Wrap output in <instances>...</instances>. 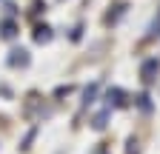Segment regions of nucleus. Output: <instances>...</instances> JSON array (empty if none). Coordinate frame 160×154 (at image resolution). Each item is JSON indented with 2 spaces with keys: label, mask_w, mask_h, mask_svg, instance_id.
I'll return each mask as SVG.
<instances>
[{
  "label": "nucleus",
  "mask_w": 160,
  "mask_h": 154,
  "mask_svg": "<svg viewBox=\"0 0 160 154\" xmlns=\"http://www.w3.org/2000/svg\"><path fill=\"white\" fill-rule=\"evenodd\" d=\"M157 74H160V60H157V57H149V60H143V66H140V80L149 86V83L157 80Z\"/></svg>",
  "instance_id": "nucleus-1"
},
{
  "label": "nucleus",
  "mask_w": 160,
  "mask_h": 154,
  "mask_svg": "<svg viewBox=\"0 0 160 154\" xmlns=\"http://www.w3.org/2000/svg\"><path fill=\"white\" fill-rule=\"evenodd\" d=\"M6 63H9L12 69H26V66L32 63V57H29V51H26V49H12V51H9V57H6Z\"/></svg>",
  "instance_id": "nucleus-2"
},
{
  "label": "nucleus",
  "mask_w": 160,
  "mask_h": 154,
  "mask_svg": "<svg viewBox=\"0 0 160 154\" xmlns=\"http://www.w3.org/2000/svg\"><path fill=\"white\" fill-rule=\"evenodd\" d=\"M106 106H109V108H112V106H114V108H126V106H129L126 91H123V89H109V91H106Z\"/></svg>",
  "instance_id": "nucleus-3"
},
{
  "label": "nucleus",
  "mask_w": 160,
  "mask_h": 154,
  "mask_svg": "<svg viewBox=\"0 0 160 154\" xmlns=\"http://www.w3.org/2000/svg\"><path fill=\"white\" fill-rule=\"evenodd\" d=\"M0 37H3V40H14L17 37V23L12 20V17H6V20L0 23Z\"/></svg>",
  "instance_id": "nucleus-4"
},
{
  "label": "nucleus",
  "mask_w": 160,
  "mask_h": 154,
  "mask_svg": "<svg viewBox=\"0 0 160 154\" xmlns=\"http://www.w3.org/2000/svg\"><path fill=\"white\" fill-rule=\"evenodd\" d=\"M32 37H34V43H49V40H52V29H49V26H37Z\"/></svg>",
  "instance_id": "nucleus-5"
},
{
  "label": "nucleus",
  "mask_w": 160,
  "mask_h": 154,
  "mask_svg": "<svg viewBox=\"0 0 160 154\" xmlns=\"http://www.w3.org/2000/svg\"><path fill=\"white\" fill-rule=\"evenodd\" d=\"M137 106H140V111H152V97H149V94H140Z\"/></svg>",
  "instance_id": "nucleus-6"
},
{
  "label": "nucleus",
  "mask_w": 160,
  "mask_h": 154,
  "mask_svg": "<svg viewBox=\"0 0 160 154\" xmlns=\"http://www.w3.org/2000/svg\"><path fill=\"white\" fill-rule=\"evenodd\" d=\"M106 117H109V111H103V114H97V117L92 120V126H94V128H106Z\"/></svg>",
  "instance_id": "nucleus-7"
},
{
  "label": "nucleus",
  "mask_w": 160,
  "mask_h": 154,
  "mask_svg": "<svg viewBox=\"0 0 160 154\" xmlns=\"http://www.w3.org/2000/svg\"><path fill=\"white\" fill-rule=\"evenodd\" d=\"M94 94H97V86L86 89V106H92V103H94Z\"/></svg>",
  "instance_id": "nucleus-8"
},
{
  "label": "nucleus",
  "mask_w": 160,
  "mask_h": 154,
  "mask_svg": "<svg viewBox=\"0 0 160 154\" xmlns=\"http://www.w3.org/2000/svg\"><path fill=\"white\" fill-rule=\"evenodd\" d=\"M154 34H160V17L152 23V29H149V37H154Z\"/></svg>",
  "instance_id": "nucleus-9"
}]
</instances>
